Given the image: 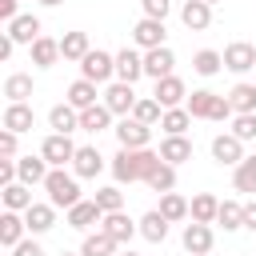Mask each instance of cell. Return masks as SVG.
<instances>
[{
  "instance_id": "cell-1",
  "label": "cell",
  "mask_w": 256,
  "mask_h": 256,
  "mask_svg": "<svg viewBox=\"0 0 256 256\" xmlns=\"http://www.w3.org/2000/svg\"><path fill=\"white\" fill-rule=\"evenodd\" d=\"M164 160H160V152L156 148H120L116 156H112V176H116V184H148V176L160 168Z\"/></svg>"
},
{
  "instance_id": "cell-2",
  "label": "cell",
  "mask_w": 256,
  "mask_h": 256,
  "mask_svg": "<svg viewBox=\"0 0 256 256\" xmlns=\"http://www.w3.org/2000/svg\"><path fill=\"white\" fill-rule=\"evenodd\" d=\"M184 108L192 112V120H216V124H224V120L236 116L232 104H228V96H220V92H212V88L188 92V104H184Z\"/></svg>"
},
{
  "instance_id": "cell-3",
  "label": "cell",
  "mask_w": 256,
  "mask_h": 256,
  "mask_svg": "<svg viewBox=\"0 0 256 256\" xmlns=\"http://www.w3.org/2000/svg\"><path fill=\"white\" fill-rule=\"evenodd\" d=\"M44 192H48V204L52 208H76L84 196H80V176L76 172H64V168H52L48 180H44Z\"/></svg>"
},
{
  "instance_id": "cell-4",
  "label": "cell",
  "mask_w": 256,
  "mask_h": 256,
  "mask_svg": "<svg viewBox=\"0 0 256 256\" xmlns=\"http://www.w3.org/2000/svg\"><path fill=\"white\" fill-rule=\"evenodd\" d=\"M80 76L92 80V84H112V80H116V52L92 48V52L80 60Z\"/></svg>"
},
{
  "instance_id": "cell-5",
  "label": "cell",
  "mask_w": 256,
  "mask_h": 256,
  "mask_svg": "<svg viewBox=\"0 0 256 256\" xmlns=\"http://www.w3.org/2000/svg\"><path fill=\"white\" fill-rule=\"evenodd\" d=\"M100 100H104V108H108L112 116H120V120H124V116H132V108H136V100H140V96H136V88H132V84L112 80V84L104 88V96H100Z\"/></svg>"
},
{
  "instance_id": "cell-6",
  "label": "cell",
  "mask_w": 256,
  "mask_h": 256,
  "mask_svg": "<svg viewBox=\"0 0 256 256\" xmlns=\"http://www.w3.org/2000/svg\"><path fill=\"white\" fill-rule=\"evenodd\" d=\"M164 40H168V28H164V20H152V16H140V20H136V28H132V44H136L140 52L164 48Z\"/></svg>"
},
{
  "instance_id": "cell-7",
  "label": "cell",
  "mask_w": 256,
  "mask_h": 256,
  "mask_svg": "<svg viewBox=\"0 0 256 256\" xmlns=\"http://www.w3.org/2000/svg\"><path fill=\"white\" fill-rule=\"evenodd\" d=\"M76 148H80V144H72V136L48 132V136H44V144H40V156L48 160V168H64V164H72Z\"/></svg>"
},
{
  "instance_id": "cell-8",
  "label": "cell",
  "mask_w": 256,
  "mask_h": 256,
  "mask_svg": "<svg viewBox=\"0 0 256 256\" xmlns=\"http://www.w3.org/2000/svg\"><path fill=\"white\" fill-rule=\"evenodd\" d=\"M152 96H156V104L168 112V108H184L188 104V84L172 72V76H164V80H156V88H152Z\"/></svg>"
},
{
  "instance_id": "cell-9",
  "label": "cell",
  "mask_w": 256,
  "mask_h": 256,
  "mask_svg": "<svg viewBox=\"0 0 256 256\" xmlns=\"http://www.w3.org/2000/svg\"><path fill=\"white\" fill-rule=\"evenodd\" d=\"M64 224L88 236L92 228H100V224H104V212H100V204H96V200H80L76 208H68V212H64Z\"/></svg>"
},
{
  "instance_id": "cell-10",
  "label": "cell",
  "mask_w": 256,
  "mask_h": 256,
  "mask_svg": "<svg viewBox=\"0 0 256 256\" xmlns=\"http://www.w3.org/2000/svg\"><path fill=\"white\" fill-rule=\"evenodd\" d=\"M244 156H248V152H244V140H236L232 132H220V136H212V160H216L220 168H236Z\"/></svg>"
},
{
  "instance_id": "cell-11",
  "label": "cell",
  "mask_w": 256,
  "mask_h": 256,
  "mask_svg": "<svg viewBox=\"0 0 256 256\" xmlns=\"http://www.w3.org/2000/svg\"><path fill=\"white\" fill-rule=\"evenodd\" d=\"M180 244H184V252H192V256H208L212 252V244H216V232H212V224H184V232H180Z\"/></svg>"
},
{
  "instance_id": "cell-12",
  "label": "cell",
  "mask_w": 256,
  "mask_h": 256,
  "mask_svg": "<svg viewBox=\"0 0 256 256\" xmlns=\"http://www.w3.org/2000/svg\"><path fill=\"white\" fill-rule=\"evenodd\" d=\"M112 132H116L120 148H148V144H152V128H148V124H140L136 116H124Z\"/></svg>"
},
{
  "instance_id": "cell-13",
  "label": "cell",
  "mask_w": 256,
  "mask_h": 256,
  "mask_svg": "<svg viewBox=\"0 0 256 256\" xmlns=\"http://www.w3.org/2000/svg\"><path fill=\"white\" fill-rule=\"evenodd\" d=\"M68 168H72L80 180H96V176L104 172V156H100V148H96V144H80Z\"/></svg>"
},
{
  "instance_id": "cell-14",
  "label": "cell",
  "mask_w": 256,
  "mask_h": 256,
  "mask_svg": "<svg viewBox=\"0 0 256 256\" xmlns=\"http://www.w3.org/2000/svg\"><path fill=\"white\" fill-rule=\"evenodd\" d=\"M224 68L236 72V76L252 72V68H256V48H252L248 40H232V44L224 48Z\"/></svg>"
},
{
  "instance_id": "cell-15",
  "label": "cell",
  "mask_w": 256,
  "mask_h": 256,
  "mask_svg": "<svg viewBox=\"0 0 256 256\" xmlns=\"http://www.w3.org/2000/svg\"><path fill=\"white\" fill-rule=\"evenodd\" d=\"M100 232H108V236L124 248V244L140 232V220H132L128 212H108V216H104V224H100Z\"/></svg>"
},
{
  "instance_id": "cell-16",
  "label": "cell",
  "mask_w": 256,
  "mask_h": 256,
  "mask_svg": "<svg viewBox=\"0 0 256 256\" xmlns=\"http://www.w3.org/2000/svg\"><path fill=\"white\" fill-rule=\"evenodd\" d=\"M4 32H8L16 44H36V40L44 36V24H40V16H32V12H20V16H16V20H12Z\"/></svg>"
},
{
  "instance_id": "cell-17",
  "label": "cell",
  "mask_w": 256,
  "mask_h": 256,
  "mask_svg": "<svg viewBox=\"0 0 256 256\" xmlns=\"http://www.w3.org/2000/svg\"><path fill=\"white\" fill-rule=\"evenodd\" d=\"M140 76H144V52L140 48H120L116 52V80L136 84Z\"/></svg>"
},
{
  "instance_id": "cell-18",
  "label": "cell",
  "mask_w": 256,
  "mask_h": 256,
  "mask_svg": "<svg viewBox=\"0 0 256 256\" xmlns=\"http://www.w3.org/2000/svg\"><path fill=\"white\" fill-rule=\"evenodd\" d=\"M172 68H176V52L164 44V48H152V52H144V76H152V80H164V76H172Z\"/></svg>"
},
{
  "instance_id": "cell-19",
  "label": "cell",
  "mask_w": 256,
  "mask_h": 256,
  "mask_svg": "<svg viewBox=\"0 0 256 256\" xmlns=\"http://www.w3.org/2000/svg\"><path fill=\"white\" fill-rule=\"evenodd\" d=\"M0 124H4L8 132L24 136V132H32V124H36V112H32V104H4V116H0Z\"/></svg>"
},
{
  "instance_id": "cell-20",
  "label": "cell",
  "mask_w": 256,
  "mask_h": 256,
  "mask_svg": "<svg viewBox=\"0 0 256 256\" xmlns=\"http://www.w3.org/2000/svg\"><path fill=\"white\" fill-rule=\"evenodd\" d=\"M48 172H52V168H48L44 156H16V180H20V184H28V188H32V184H44Z\"/></svg>"
},
{
  "instance_id": "cell-21",
  "label": "cell",
  "mask_w": 256,
  "mask_h": 256,
  "mask_svg": "<svg viewBox=\"0 0 256 256\" xmlns=\"http://www.w3.org/2000/svg\"><path fill=\"white\" fill-rule=\"evenodd\" d=\"M56 212H60V208H52L48 200H44V204L36 200V204L24 212V224H28V232H32V236H44V232H52V228H56Z\"/></svg>"
},
{
  "instance_id": "cell-22",
  "label": "cell",
  "mask_w": 256,
  "mask_h": 256,
  "mask_svg": "<svg viewBox=\"0 0 256 256\" xmlns=\"http://www.w3.org/2000/svg\"><path fill=\"white\" fill-rule=\"evenodd\" d=\"M180 24H184L188 32H204V28L212 24V8H208L204 0H184V4H180Z\"/></svg>"
},
{
  "instance_id": "cell-23",
  "label": "cell",
  "mask_w": 256,
  "mask_h": 256,
  "mask_svg": "<svg viewBox=\"0 0 256 256\" xmlns=\"http://www.w3.org/2000/svg\"><path fill=\"white\" fill-rule=\"evenodd\" d=\"M48 128L60 132V136H72V132L80 128V112H76L68 100H64V104H52V108H48Z\"/></svg>"
},
{
  "instance_id": "cell-24",
  "label": "cell",
  "mask_w": 256,
  "mask_h": 256,
  "mask_svg": "<svg viewBox=\"0 0 256 256\" xmlns=\"http://www.w3.org/2000/svg\"><path fill=\"white\" fill-rule=\"evenodd\" d=\"M156 152H160V160H164V164L180 168L184 160H192V140H188V136H164Z\"/></svg>"
},
{
  "instance_id": "cell-25",
  "label": "cell",
  "mask_w": 256,
  "mask_h": 256,
  "mask_svg": "<svg viewBox=\"0 0 256 256\" xmlns=\"http://www.w3.org/2000/svg\"><path fill=\"white\" fill-rule=\"evenodd\" d=\"M28 236V224H24V212H0V244L12 252L20 240Z\"/></svg>"
},
{
  "instance_id": "cell-26",
  "label": "cell",
  "mask_w": 256,
  "mask_h": 256,
  "mask_svg": "<svg viewBox=\"0 0 256 256\" xmlns=\"http://www.w3.org/2000/svg\"><path fill=\"white\" fill-rule=\"evenodd\" d=\"M96 88H100V84H92V80H84V76H80V80H72V84H68V92H64V100H68V104H72L76 112H84V108H92V104H100V100H96V96H100Z\"/></svg>"
},
{
  "instance_id": "cell-27",
  "label": "cell",
  "mask_w": 256,
  "mask_h": 256,
  "mask_svg": "<svg viewBox=\"0 0 256 256\" xmlns=\"http://www.w3.org/2000/svg\"><path fill=\"white\" fill-rule=\"evenodd\" d=\"M4 96H8V104H28V96H32V72H8L4 76Z\"/></svg>"
},
{
  "instance_id": "cell-28",
  "label": "cell",
  "mask_w": 256,
  "mask_h": 256,
  "mask_svg": "<svg viewBox=\"0 0 256 256\" xmlns=\"http://www.w3.org/2000/svg\"><path fill=\"white\" fill-rule=\"evenodd\" d=\"M0 200H4V212H28L36 200H32V188L28 184H8V188H0Z\"/></svg>"
},
{
  "instance_id": "cell-29",
  "label": "cell",
  "mask_w": 256,
  "mask_h": 256,
  "mask_svg": "<svg viewBox=\"0 0 256 256\" xmlns=\"http://www.w3.org/2000/svg\"><path fill=\"white\" fill-rule=\"evenodd\" d=\"M80 256H120V244L108 236V232H88L84 236V244H80Z\"/></svg>"
},
{
  "instance_id": "cell-30",
  "label": "cell",
  "mask_w": 256,
  "mask_h": 256,
  "mask_svg": "<svg viewBox=\"0 0 256 256\" xmlns=\"http://www.w3.org/2000/svg\"><path fill=\"white\" fill-rule=\"evenodd\" d=\"M88 52H92L88 32H64V36H60V56H64V60H76V64H80Z\"/></svg>"
},
{
  "instance_id": "cell-31",
  "label": "cell",
  "mask_w": 256,
  "mask_h": 256,
  "mask_svg": "<svg viewBox=\"0 0 256 256\" xmlns=\"http://www.w3.org/2000/svg\"><path fill=\"white\" fill-rule=\"evenodd\" d=\"M28 56H32V64H36V68H52V64L60 60V40L40 36L36 44H28Z\"/></svg>"
},
{
  "instance_id": "cell-32",
  "label": "cell",
  "mask_w": 256,
  "mask_h": 256,
  "mask_svg": "<svg viewBox=\"0 0 256 256\" xmlns=\"http://www.w3.org/2000/svg\"><path fill=\"white\" fill-rule=\"evenodd\" d=\"M104 128H116V124H112V112L104 108V100L80 112V132H92V136H96V132H104Z\"/></svg>"
},
{
  "instance_id": "cell-33",
  "label": "cell",
  "mask_w": 256,
  "mask_h": 256,
  "mask_svg": "<svg viewBox=\"0 0 256 256\" xmlns=\"http://www.w3.org/2000/svg\"><path fill=\"white\" fill-rule=\"evenodd\" d=\"M160 216L168 224H180V220H192V208H188V200L180 192H164L160 196Z\"/></svg>"
},
{
  "instance_id": "cell-34",
  "label": "cell",
  "mask_w": 256,
  "mask_h": 256,
  "mask_svg": "<svg viewBox=\"0 0 256 256\" xmlns=\"http://www.w3.org/2000/svg\"><path fill=\"white\" fill-rule=\"evenodd\" d=\"M188 208H192V220H196V224H216L220 200H216L212 192H196V196L188 200Z\"/></svg>"
},
{
  "instance_id": "cell-35",
  "label": "cell",
  "mask_w": 256,
  "mask_h": 256,
  "mask_svg": "<svg viewBox=\"0 0 256 256\" xmlns=\"http://www.w3.org/2000/svg\"><path fill=\"white\" fill-rule=\"evenodd\" d=\"M140 236H144L148 244H164V240H168V220L160 216V208H152V212L140 216Z\"/></svg>"
},
{
  "instance_id": "cell-36",
  "label": "cell",
  "mask_w": 256,
  "mask_h": 256,
  "mask_svg": "<svg viewBox=\"0 0 256 256\" xmlns=\"http://www.w3.org/2000/svg\"><path fill=\"white\" fill-rule=\"evenodd\" d=\"M160 128H164V136H188L192 112H188V108H168V112L160 116Z\"/></svg>"
},
{
  "instance_id": "cell-37",
  "label": "cell",
  "mask_w": 256,
  "mask_h": 256,
  "mask_svg": "<svg viewBox=\"0 0 256 256\" xmlns=\"http://www.w3.org/2000/svg\"><path fill=\"white\" fill-rule=\"evenodd\" d=\"M220 68H224V52H216V48H200L192 56V72L196 76H216Z\"/></svg>"
},
{
  "instance_id": "cell-38",
  "label": "cell",
  "mask_w": 256,
  "mask_h": 256,
  "mask_svg": "<svg viewBox=\"0 0 256 256\" xmlns=\"http://www.w3.org/2000/svg\"><path fill=\"white\" fill-rule=\"evenodd\" d=\"M216 224H220L224 232H236V228H244V204H240V200H220Z\"/></svg>"
},
{
  "instance_id": "cell-39",
  "label": "cell",
  "mask_w": 256,
  "mask_h": 256,
  "mask_svg": "<svg viewBox=\"0 0 256 256\" xmlns=\"http://www.w3.org/2000/svg\"><path fill=\"white\" fill-rule=\"evenodd\" d=\"M228 104H232V112H236V116H240V112H256V84L240 80V84L228 92Z\"/></svg>"
},
{
  "instance_id": "cell-40",
  "label": "cell",
  "mask_w": 256,
  "mask_h": 256,
  "mask_svg": "<svg viewBox=\"0 0 256 256\" xmlns=\"http://www.w3.org/2000/svg\"><path fill=\"white\" fill-rule=\"evenodd\" d=\"M232 184H236V192H256V152L244 156V160L232 168Z\"/></svg>"
},
{
  "instance_id": "cell-41",
  "label": "cell",
  "mask_w": 256,
  "mask_h": 256,
  "mask_svg": "<svg viewBox=\"0 0 256 256\" xmlns=\"http://www.w3.org/2000/svg\"><path fill=\"white\" fill-rule=\"evenodd\" d=\"M92 200L100 204L104 216H108V212H124V192H120V184H104V188H96Z\"/></svg>"
},
{
  "instance_id": "cell-42",
  "label": "cell",
  "mask_w": 256,
  "mask_h": 256,
  "mask_svg": "<svg viewBox=\"0 0 256 256\" xmlns=\"http://www.w3.org/2000/svg\"><path fill=\"white\" fill-rule=\"evenodd\" d=\"M132 116H136L140 124L156 128V124H160V116H164V108L156 104V96H140V100H136V108H132Z\"/></svg>"
},
{
  "instance_id": "cell-43",
  "label": "cell",
  "mask_w": 256,
  "mask_h": 256,
  "mask_svg": "<svg viewBox=\"0 0 256 256\" xmlns=\"http://www.w3.org/2000/svg\"><path fill=\"white\" fill-rule=\"evenodd\" d=\"M148 188L160 192V196H164V192H176V168H172V164H160V168L148 176Z\"/></svg>"
},
{
  "instance_id": "cell-44",
  "label": "cell",
  "mask_w": 256,
  "mask_h": 256,
  "mask_svg": "<svg viewBox=\"0 0 256 256\" xmlns=\"http://www.w3.org/2000/svg\"><path fill=\"white\" fill-rule=\"evenodd\" d=\"M236 140H256V112H240V116H232V128H228Z\"/></svg>"
},
{
  "instance_id": "cell-45",
  "label": "cell",
  "mask_w": 256,
  "mask_h": 256,
  "mask_svg": "<svg viewBox=\"0 0 256 256\" xmlns=\"http://www.w3.org/2000/svg\"><path fill=\"white\" fill-rule=\"evenodd\" d=\"M140 8H144V16H152V20H168L172 0H140Z\"/></svg>"
},
{
  "instance_id": "cell-46",
  "label": "cell",
  "mask_w": 256,
  "mask_h": 256,
  "mask_svg": "<svg viewBox=\"0 0 256 256\" xmlns=\"http://www.w3.org/2000/svg\"><path fill=\"white\" fill-rule=\"evenodd\" d=\"M16 140H20L16 132H8V128H0V160H16V148H20Z\"/></svg>"
},
{
  "instance_id": "cell-47",
  "label": "cell",
  "mask_w": 256,
  "mask_h": 256,
  "mask_svg": "<svg viewBox=\"0 0 256 256\" xmlns=\"http://www.w3.org/2000/svg\"><path fill=\"white\" fill-rule=\"evenodd\" d=\"M12 256H44V248L36 244V236H24V240L12 248Z\"/></svg>"
},
{
  "instance_id": "cell-48",
  "label": "cell",
  "mask_w": 256,
  "mask_h": 256,
  "mask_svg": "<svg viewBox=\"0 0 256 256\" xmlns=\"http://www.w3.org/2000/svg\"><path fill=\"white\" fill-rule=\"evenodd\" d=\"M16 16H20V0H0V20H4V28H8Z\"/></svg>"
},
{
  "instance_id": "cell-49",
  "label": "cell",
  "mask_w": 256,
  "mask_h": 256,
  "mask_svg": "<svg viewBox=\"0 0 256 256\" xmlns=\"http://www.w3.org/2000/svg\"><path fill=\"white\" fill-rule=\"evenodd\" d=\"M16 184V160H0V188Z\"/></svg>"
},
{
  "instance_id": "cell-50",
  "label": "cell",
  "mask_w": 256,
  "mask_h": 256,
  "mask_svg": "<svg viewBox=\"0 0 256 256\" xmlns=\"http://www.w3.org/2000/svg\"><path fill=\"white\" fill-rule=\"evenodd\" d=\"M12 52H16V40L4 32V36H0V60H12Z\"/></svg>"
},
{
  "instance_id": "cell-51",
  "label": "cell",
  "mask_w": 256,
  "mask_h": 256,
  "mask_svg": "<svg viewBox=\"0 0 256 256\" xmlns=\"http://www.w3.org/2000/svg\"><path fill=\"white\" fill-rule=\"evenodd\" d=\"M244 228H248V232H256V200H248V204H244Z\"/></svg>"
},
{
  "instance_id": "cell-52",
  "label": "cell",
  "mask_w": 256,
  "mask_h": 256,
  "mask_svg": "<svg viewBox=\"0 0 256 256\" xmlns=\"http://www.w3.org/2000/svg\"><path fill=\"white\" fill-rule=\"evenodd\" d=\"M40 4H44V8H56V4H64V0H40Z\"/></svg>"
},
{
  "instance_id": "cell-53",
  "label": "cell",
  "mask_w": 256,
  "mask_h": 256,
  "mask_svg": "<svg viewBox=\"0 0 256 256\" xmlns=\"http://www.w3.org/2000/svg\"><path fill=\"white\" fill-rule=\"evenodd\" d=\"M120 256H140V252H132V248H124V252H120Z\"/></svg>"
},
{
  "instance_id": "cell-54",
  "label": "cell",
  "mask_w": 256,
  "mask_h": 256,
  "mask_svg": "<svg viewBox=\"0 0 256 256\" xmlns=\"http://www.w3.org/2000/svg\"><path fill=\"white\" fill-rule=\"evenodd\" d=\"M204 4H208V8H216V4H220V0H204Z\"/></svg>"
},
{
  "instance_id": "cell-55",
  "label": "cell",
  "mask_w": 256,
  "mask_h": 256,
  "mask_svg": "<svg viewBox=\"0 0 256 256\" xmlns=\"http://www.w3.org/2000/svg\"><path fill=\"white\" fill-rule=\"evenodd\" d=\"M60 256H80V252H60Z\"/></svg>"
}]
</instances>
